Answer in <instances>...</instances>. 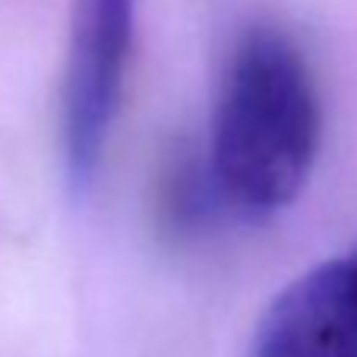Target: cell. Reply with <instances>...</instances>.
Here are the masks:
<instances>
[{"mask_svg":"<svg viewBox=\"0 0 357 357\" xmlns=\"http://www.w3.org/2000/svg\"><path fill=\"white\" fill-rule=\"evenodd\" d=\"M136 0H73L61 89V136L76 193L92 187L123 101Z\"/></svg>","mask_w":357,"mask_h":357,"instance_id":"7a4b0ae2","label":"cell"},{"mask_svg":"<svg viewBox=\"0 0 357 357\" xmlns=\"http://www.w3.org/2000/svg\"><path fill=\"white\" fill-rule=\"evenodd\" d=\"M250 357H357V243L272 297Z\"/></svg>","mask_w":357,"mask_h":357,"instance_id":"3957f363","label":"cell"},{"mask_svg":"<svg viewBox=\"0 0 357 357\" xmlns=\"http://www.w3.org/2000/svg\"><path fill=\"white\" fill-rule=\"evenodd\" d=\"M323 108L307 54L278 26L243 29L212 108L209 165L225 212L269 222L301 196L317 165Z\"/></svg>","mask_w":357,"mask_h":357,"instance_id":"6da1fadb","label":"cell"},{"mask_svg":"<svg viewBox=\"0 0 357 357\" xmlns=\"http://www.w3.org/2000/svg\"><path fill=\"white\" fill-rule=\"evenodd\" d=\"M215 212H225V206L209 152L190 139H174L155 171V222L162 234L177 243L190 241L209 228Z\"/></svg>","mask_w":357,"mask_h":357,"instance_id":"277c9868","label":"cell"}]
</instances>
